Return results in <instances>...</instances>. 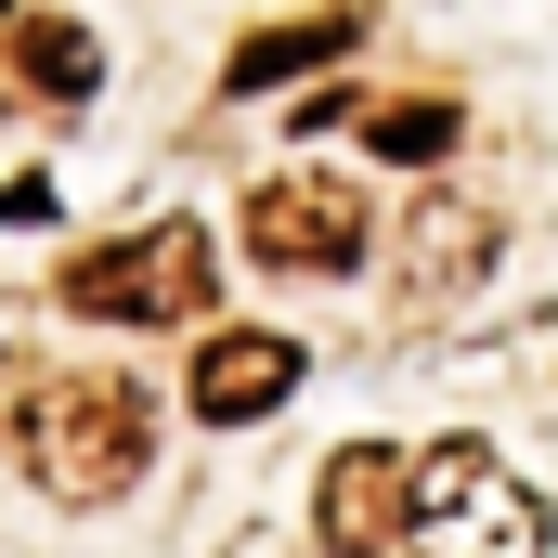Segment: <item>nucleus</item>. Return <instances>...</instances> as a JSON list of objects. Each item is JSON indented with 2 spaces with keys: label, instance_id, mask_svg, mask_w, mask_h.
I'll use <instances>...</instances> for the list:
<instances>
[{
  "label": "nucleus",
  "instance_id": "1",
  "mask_svg": "<svg viewBox=\"0 0 558 558\" xmlns=\"http://www.w3.org/2000/svg\"><path fill=\"white\" fill-rule=\"evenodd\" d=\"M13 454H26V481H39L52 507H118L143 468H156V403H143V377H118V364L26 377Z\"/></svg>",
  "mask_w": 558,
  "mask_h": 558
},
{
  "label": "nucleus",
  "instance_id": "2",
  "mask_svg": "<svg viewBox=\"0 0 558 558\" xmlns=\"http://www.w3.org/2000/svg\"><path fill=\"white\" fill-rule=\"evenodd\" d=\"M403 558H546V494L494 454V441H428L416 454V520Z\"/></svg>",
  "mask_w": 558,
  "mask_h": 558
},
{
  "label": "nucleus",
  "instance_id": "3",
  "mask_svg": "<svg viewBox=\"0 0 558 558\" xmlns=\"http://www.w3.org/2000/svg\"><path fill=\"white\" fill-rule=\"evenodd\" d=\"M208 286H221L208 221H143V234L78 247V260L52 274V299H65L78 325H195V312H208Z\"/></svg>",
  "mask_w": 558,
  "mask_h": 558
},
{
  "label": "nucleus",
  "instance_id": "4",
  "mask_svg": "<svg viewBox=\"0 0 558 558\" xmlns=\"http://www.w3.org/2000/svg\"><path fill=\"white\" fill-rule=\"evenodd\" d=\"M247 260L260 274H351L364 260V195L338 169H274L247 195Z\"/></svg>",
  "mask_w": 558,
  "mask_h": 558
},
{
  "label": "nucleus",
  "instance_id": "5",
  "mask_svg": "<svg viewBox=\"0 0 558 558\" xmlns=\"http://www.w3.org/2000/svg\"><path fill=\"white\" fill-rule=\"evenodd\" d=\"M403 520H416V454H390V441H338V454H325V494H312L325 558L403 546Z\"/></svg>",
  "mask_w": 558,
  "mask_h": 558
},
{
  "label": "nucleus",
  "instance_id": "6",
  "mask_svg": "<svg viewBox=\"0 0 558 558\" xmlns=\"http://www.w3.org/2000/svg\"><path fill=\"white\" fill-rule=\"evenodd\" d=\"M286 390H299V338H274V325H221L195 351V416L208 428H260Z\"/></svg>",
  "mask_w": 558,
  "mask_h": 558
},
{
  "label": "nucleus",
  "instance_id": "7",
  "mask_svg": "<svg viewBox=\"0 0 558 558\" xmlns=\"http://www.w3.org/2000/svg\"><path fill=\"white\" fill-rule=\"evenodd\" d=\"M481 260H494V208L428 195L403 221V299H454V286H481Z\"/></svg>",
  "mask_w": 558,
  "mask_h": 558
},
{
  "label": "nucleus",
  "instance_id": "8",
  "mask_svg": "<svg viewBox=\"0 0 558 558\" xmlns=\"http://www.w3.org/2000/svg\"><path fill=\"white\" fill-rule=\"evenodd\" d=\"M364 39V13L338 0V13H286V26H247L234 39V65H221V92H286V78H312L325 52H351Z\"/></svg>",
  "mask_w": 558,
  "mask_h": 558
},
{
  "label": "nucleus",
  "instance_id": "9",
  "mask_svg": "<svg viewBox=\"0 0 558 558\" xmlns=\"http://www.w3.org/2000/svg\"><path fill=\"white\" fill-rule=\"evenodd\" d=\"M13 78H26L39 105H92V92H105V39H92L78 13H26V26H13Z\"/></svg>",
  "mask_w": 558,
  "mask_h": 558
},
{
  "label": "nucleus",
  "instance_id": "10",
  "mask_svg": "<svg viewBox=\"0 0 558 558\" xmlns=\"http://www.w3.org/2000/svg\"><path fill=\"white\" fill-rule=\"evenodd\" d=\"M351 131L377 143V156H403V169H428V156H454V105H441V92H403V105H351Z\"/></svg>",
  "mask_w": 558,
  "mask_h": 558
}]
</instances>
